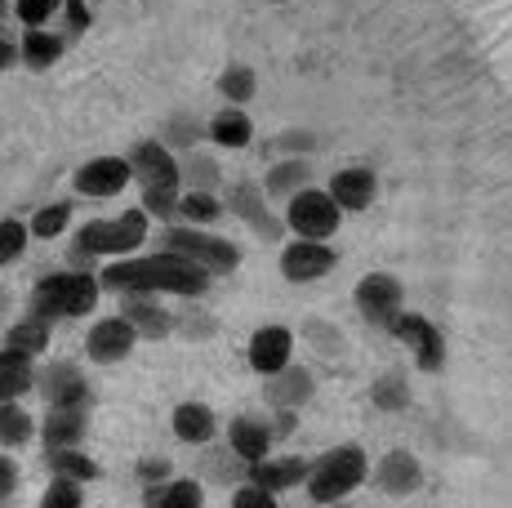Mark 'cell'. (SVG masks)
<instances>
[{
    "label": "cell",
    "instance_id": "1",
    "mask_svg": "<svg viewBox=\"0 0 512 508\" xmlns=\"http://www.w3.org/2000/svg\"><path fill=\"white\" fill-rule=\"evenodd\" d=\"M98 286L112 290V295H125V290H152V295H179V299H201L210 295L214 277L201 268V263L183 259L174 250H134L121 254V259H107L98 268Z\"/></svg>",
    "mask_w": 512,
    "mask_h": 508
},
{
    "label": "cell",
    "instance_id": "2",
    "mask_svg": "<svg viewBox=\"0 0 512 508\" xmlns=\"http://www.w3.org/2000/svg\"><path fill=\"white\" fill-rule=\"evenodd\" d=\"M147 237H152V214H147L143 205H134V210L112 214V219L81 223L67 259H72V268H94L98 259H121V254L143 250Z\"/></svg>",
    "mask_w": 512,
    "mask_h": 508
},
{
    "label": "cell",
    "instance_id": "3",
    "mask_svg": "<svg viewBox=\"0 0 512 508\" xmlns=\"http://www.w3.org/2000/svg\"><path fill=\"white\" fill-rule=\"evenodd\" d=\"M130 170L134 183L143 192V210L156 223H170L179 210V192H183V174H179V152H170L161 139H139L130 148Z\"/></svg>",
    "mask_w": 512,
    "mask_h": 508
},
{
    "label": "cell",
    "instance_id": "4",
    "mask_svg": "<svg viewBox=\"0 0 512 508\" xmlns=\"http://www.w3.org/2000/svg\"><path fill=\"white\" fill-rule=\"evenodd\" d=\"M98 295H103L98 272H90V268H58V272H45V277L32 286V295H27V312L45 317L49 326H54V321H76V317H90V312L98 308Z\"/></svg>",
    "mask_w": 512,
    "mask_h": 508
},
{
    "label": "cell",
    "instance_id": "5",
    "mask_svg": "<svg viewBox=\"0 0 512 508\" xmlns=\"http://www.w3.org/2000/svg\"><path fill=\"white\" fill-rule=\"evenodd\" d=\"M370 477V455L357 442H343L321 451L317 459H308V477H303V491L312 504H339L352 491H361Z\"/></svg>",
    "mask_w": 512,
    "mask_h": 508
},
{
    "label": "cell",
    "instance_id": "6",
    "mask_svg": "<svg viewBox=\"0 0 512 508\" xmlns=\"http://www.w3.org/2000/svg\"><path fill=\"white\" fill-rule=\"evenodd\" d=\"M156 246L183 254V259H192V263H201L210 277H232V272L241 268V246L228 241V237H219V232L201 228V223L170 219L161 232H156Z\"/></svg>",
    "mask_w": 512,
    "mask_h": 508
},
{
    "label": "cell",
    "instance_id": "7",
    "mask_svg": "<svg viewBox=\"0 0 512 508\" xmlns=\"http://www.w3.org/2000/svg\"><path fill=\"white\" fill-rule=\"evenodd\" d=\"M285 232H294V237H317V241H330L334 232L343 228V210L334 205V197L326 188H317V183H308V188H299L290 201H285Z\"/></svg>",
    "mask_w": 512,
    "mask_h": 508
},
{
    "label": "cell",
    "instance_id": "8",
    "mask_svg": "<svg viewBox=\"0 0 512 508\" xmlns=\"http://www.w3.org/2000/svg\"><path fill=\"white\" fill-rule=\"evenodd\" d=\"M223 210L236 214L241 223H250L254 237L268 241V246H277V241L285 237V219L277 214V205L263 197V183H254V179L228 183V188H223Z\"/></svg>",
    "mask_w": 512,
    "mask_h": 508
},
{
    "label": "cell",
    "instance_id": "9",
    "mask_svg": "<svg viewBox=\"0 0 512 508\" xmlns=\"http://www.w3.org/2000/svg\"><path fill=\"white\" fill-rule=\"evenodd\" d=\"M352 304H357L361 321H366L370 330H388L392 321H397V312L406 308V286H401V277H392V272H366V277L357 281V290H352Z\"/></svg>",
    "mask_w": 512,
    "mask_h": 508
},
{
    "label": "cell",
    "instance_id": "10",
    "mask_svg": "<svg viewBox=\"0 0 512 508\" xmlns=\"http://www.w3.org/2000/svg\"><path fill=\"white\" fill-rule=\"evenodd\" d=\"M388 335L397 339V344L410 348V357H415L419 370H428V375H437L441 366H446V335H441L437 326H432L423 312H397V321L388 326Z\"/></svg>",
    "mask_w": 512,
    "mask_h": 508
},
{
    "label": "cell",
    "instance_id": "11",
    "mask_svg": "<svg viewBox=\"0 0 512 508\" xmlns=\"http://www.w3.org/2000/svg\"><path fill=\"white\" fill-rule=\"evenodd\" d=\"M281 277L290 281V286H312V281L330 277L334 263H339V254H334L330 241H317V237H294L281 246Z\"/></svg>",
    "mask_w": 512,
    "mask_h": 508
},
{
    "label": "cell",
    "instance_id": "12",
    "mask_svg": "<svg viewBox=\"0 0 512 508\" xmlns=\"http://www.w3.org/2000/svg\"><path fill=\"white\" fill-rule=\"evenodd\" d=\"M130 183H134V170L125 156H90V161L76 165V174H72L76 197H90V201L121 197Z\"/></svg>",
    "mask_w": 512,
    "mask_h": 508
},
{
    "label": "cell",
    "instance_id": "13",
    "mask_svg": "<svg viewBox=\"0 0 512 508\" xmlns=\"http://www.w3.org/2000/svg\"><path fill=\"white\" fill-rule=\"evenodd\" d=\"M36 393L45 406H94V388L81 366L72 361H49L36 366Z\"/></svg>",
    "mask_w": 512,
    "mask_h": 508
},
{
    "label": "cell",
    "instance_id": "14",
    "mask_svg": "<svg viewBox=\"0 0 512 508\" xmlns=\"http://www.w3.org/2000/svg\"><path fill=\"white\" fill-rule=\"evenodd\" d=\"M139 348V330L116 312V317H98L90 330H85V357L98 361V366H121L125 357Z\"/></svg>",
    "mask_w": 512,
    "mask_h": 508
},
{
    "label": "cell",
    "instance_id": "15",
    "mask_svg": "<svg viewBox=\"0 0 512 508\" xmlns=\"http://www.w3.org/2000/svg\"><path fill=\"white\" fill-rule=\"evenodd\" d=\"M374 491L379 495H392V500H410V495L423 486V464L410 451H388L379 464H370V477Z\"/></svg>",
    "mask_w": 512,
    "mask_h": 508
},
{
    "label": "cell",
    "instance_id": "16",
    "mask_svg": "<svg viewBox=\"0 0 512 508\" xmlns=\"http://www.w3.org/2000/svg\"><path fill=\"white\" fill-rule=\"evenodd\" d=\"M121 317L139 330V339H170L174 335V308L161 304V295H152V290H125Z\"/></svg>",
    "mask_w": 512,
    "mask_h": 508
},
{
    "label": "cell",
    "instance_id": "17",
    "mask_svg": "<svg viewBox=\"0 0 512 508\" xmlns=\"http://www.w3.org/2000/svg\"><path fill=\"white\" fill-rule=\"evenodd\" d=\"M245 361H250V370L259 379L277 375L285 361H294V330L290 326H277V321H268V326H259L250 335V348H245Z\"/></svg>",
    "mask_w": 512,
    "mask_h": 508
},
{
    "label": "cell",
    "instance_id": "18",
    "mask_svg": "<svg viewBox=\"0 0 512 508\" xmlns=\"http://www.w3.org/2000/svg\"><path fill=\"white\" fill-rule=\"evenodd\" d=\"M326 192L334 197L343 214H366L374 201H379V174L370 165H348V170H334Z\"/></svg>",
    "mask_w": 512,
    "mask_h": 508
},
{
    "label": "cell",
    "instance_id": "19",
    "mask_svg": "<svg viewBox=\"0 0 512 508\" xmlns=\"http://www.w3.org/2000/svg\"><path fill=\"white\" fill-rule=\"evenodd\" d=\"M90 433V406H45V419L36 424L41 451L49 446H85Z\"/></svg>",
    "mask_w": 512,
    "mask_h": 508
},
{
    "label": "cell",
    "instance_id": "20",
    "mask_svg": "<svg viewBox=\"0 0 512 508\" xmlns=\"http://www.w3.org/2000/svg\"><path fill=\"white\" fill-rule=\"evenodd\" d=\"M277 446V428H272L268 415H236L228 424V451L241 459V464H254V459L272 455Z\"/></svg>",
    "mask_w": 512,
    "mask_h": 508
},
{
    "label": "cell",
    "instance_id": "21",
    "mask_svg": "<svg viewBox=\"0 0 512 508\" xmlns=\"http://www.w3.org/2000/svg\"><path fill=\"white\" fill-rule=\"evenodd\" d=\"M312 393H317V379H312V370L308 366H294V361H285L277 375L263 379V402H268V406L299 410V406L312 402Z\"/></svg>",
    "mask_w": 512,
    "mask_h": 508
},
{
    "label": "cell",
    "instance_id": "22",
    "mask_svg": "<svg viewBox=\"0 0 512 508\" xmlns=\"http://www.w3.org/2000/svg\"><path fill=\"white\" fill-rule=\"evenodd\" d=\"M308 183H317V170H312L308 156H277V161L268 165V174H263V197L272 205H285L299 188H308Z\"/></svg>",
    "mask_w": 512,
    "mask_h": 508
},
{
    "label": "cell",
    "instance_id": "23",
    "mask_svg": "<svg viewBox=\"0 0 512 508\" xmlns=\"http://www.w3.org/2000/svg\"><path fill=\"white\" fill-rule=\"evenodd\" d=\"M205 143H214V148H223V152L250 148V143H254V121H250V112H245L241 103L219 107V112L205 121Z\"/></svg>",
    "mask_w": 512,
    "mask_h": 508
},
{
    "label": "cell",
    "instance_id": "24",
    "mask_svg": "<svg viewBox=\"0 0 512 508\" xmlns=\"http://www.w3.org/2000/svg\"><path fill=\"white\" fill-rule=\"evenodd\" d=\"M245 477L250 482H259V486H268L272 495H285V491H294V486H303V477H308V459L303 455H263V459H254V464H245Z\"/></svg>",
    "mask_w": 512,
    "mask_h": 508
},
{
    "label": "cell",
    "instance_id": "25",
    "mask_svg": "<svg viewBox=\"0 0 512 508\" xmlns=\"http://www.w3.org/2000/svg\"><path fill=\"white\" fill-rule=\"evenodd\" d=\"M67 45L72 41H67L63 32H49V27H23V36H18V67H27V72H49V67L67 54Z\"/></svg>",
    "mask_w": 512,
    "mask_h": 508
},
{
    "label": "cell",
    "instance_id": "26",
    "mask_svg": "<svg viewBox=\"0 0 512 508\" xmlns=\"http://www.w3.org/2000/svg\"><path fill=\"white\" fill-rule=\"evenodd\" d=\"M170 428L183 446H214V437H219V419L205 402H179L170 415Z\"/></svg>",
    "mask_w": 512,
    "mask_h": 508
},
{
    "label": "cell",
    "instance_id": "27",
    "mask_svg": "<svg viewBox=\"0 0 512 508\" xmlns=\"http://www.w3.org/2000/svg\"><path fill=\"white\" fill-rule=\"evenodd\" d=\"M27 393H36V357L23 348H0V397L23 402Z\"/></svg>",
    "mask_w": 512,
    "mask_h": 508
},
{
    "label": "cell",
    "instance_id": "28",
    "mask_svg": "<svg viewBox=\"0 0 512 508\" xmlns=\"http://www.w3.org/2000/svg\"><path fill=\"white\" fill-rule=\"evenodd\" d=\"M143 504H152V508H201L205 486L196 482V477H165V482L143 486Z\"/></svg>",
    "mask_w": 512,
    "mask_h": 508
},
{
    "label": "cell",
    "instance_id": "29",
    "mask_svg": "<svg viewBox=\"0 0 512 508\" xmlns=\"http://www.w3.org/2000/svg\"><path fill=\"white\" fill-rule=\"evenodd\" d=\"M179 174H183V188H210V192L223 188L219 156L201 152V143H196V148H187V152H179Z\"/></svg>",
    "mask_w": 512,
    "mask_h": 508
},
{
    "label": "cell",
    "instance_id": "30",
    "mask_svg": "<svg viewBox=\"0 0 512 508\" xmlns=\"http://www.w3.org/2000/svg\"><path fill=\"white\" fill-rule=\"evenodd\" d=\"M36 442V419L23 402L0 397V451H18V446Z\"/></svg>",
    "mask_w": 512,
    "mask_h": 508
},
{
    "label": "cell",
    "instance_id": "31",
    "mask_svg": "<svg viewBox=\"0 0 512 508\" xmlns=\"http://www.w3.org/2000/svg\"><path fill=\"white\" fill-rule=\"evenodd\" d=\"M45 468L49 473H63V477H76V482H98L103 477V468H98V459H90L81 451V446H49L45 451Z\"/></svg>",
    "mask_w": 512,
    "mask_h": 508
},
{
    "label": "cell",
    "instance_id": "32",
    "mask_svg": "<svg viewBox=\"0 0 512 508\" xmlns=\"http://www.w3.org/2000/svg\"><path fill=\"white\" fill-rule=\"evenodd\" d=\"M5 344L9 348H23V353H32V357H45L49 344H54V330H49L45 317H36V312H23V317H18L14 326L5 330Z\"/></svg>",
    "mask_w": 512,
    "mask_h": 508
},
{
    "label": "cell",
    "instance_id": "33",
    "mask_svg": "<svg viewBox=\"0 0 512 508\" xmlns=\"http://www.w3.org/2000/svg\"><path fill=\"white\" fill-rule=\"evenodd\" d=\"M223 214H228V210H223L219 192H210V188H183L174 219H183V223H219Z\"/></svg>",
    "mask_w": 512,
    "mask_h": 508
},
{
    "label": "cell",
    "instance_id": "34",
    "mask_svg": "<svg viewBox=\"0 0 512 508\" xmlns=\"http://www.w3.org/2000/svg\"><path fill=\"white\" fill-rule=\"evenodd\" d=\"M72 214H76L72 201H49L27 219V232H32L36 241H58L67 228H72Z\"/></svg>",
    "mask_w": 512,
    "mask_h": 508
},
{
    "label": "cell",
    "instance_id": "35",
    "mask_svg": "<svg viewBox=\"0 0 512 508\" xmlns=\"http://www.w3.org/2000/svg\"><path fill=\"white\" fill-rule=\"evenodd\" d=\"M156 139H161L170 152H187V148H196V143H205V121H196L192 112H174L170 121L161 125Z\"/></svg>",
    "mask_w": 512,
    "mask_h": 508
},
{
    "label": "cell",
    "instance_id": "36",
    "mask_svg": "<svg viewBox=\"0 0 512 508\" xmlns=\"http://www.w3.org/2000/svg\"><path fill=\"white\" fill-rule=\"evenodd\" d=\"M219 94L228 103H250L254 94H259V76H254V67H245V63H232V67H223V76H219Z\"/></svg>",
    "mask_w": 512,
    "mask_h": 508
},
{
    "label": "cell",
    "instance_id": "37",
    "mask_svg": "<svg viewBox=\"0 0 512 508\" xmlns=\"http://www.w3.org/2000/svg\"><path fill=\"white\" fill-rule=\"evenodd\" d=\"M27 241H32V232H27V219H14V214H5V219H0V268H9V263L23 259Z\"/></svg>",
    "mask_w": 512,
    "mask_h": 508
},
{
    "label": "cell",
    "instance_id": "38",
    "mask_svg": "<svg viewBox=\"0 0 512 508\" xmlns=\"http://www.w3.org/2000/svg\"><path fill=\"white\" fill-rule=\"evenodd\" d=\"M41 504L45 508H81L85 504V482L63 477V473H49V486L41 491Z\"/></svg>",
    "mask_w": 512,
    "mask_h": 508
},
{
    "label": "cell",
    "instance_id": "39",
    "mask_svg": "<svg viewBox=\"0 0 512 508\" xmlns=\"http://www.w3.org/2000/svg\"><path fill=\"white\" fill-rule=\"evenodd\" d=\"M63 9V0H9V14L23 27H49Z\"/></svg>",
    "mask_w": 512,
    "mask_h": 508
},
{
    "label": "cell",
    "instance_id": "40",
    "mask_svg": "<svg viewBox=\"0 0 512 508\" xmlns=\"http://www.w3.org/2000/svg\"><path fill=\"white\" fill-rule=\"evenodd\" d=\"M370 402L379 406V410H401V406L410 402V384H406L401 375H383V379H374Z\"/></svg>",
    "mask_w": 512,
    "mask_h": 508
},
{
    "label": "cell",
    "instance_id": "41",
    "mask_svg": "<svg viewBox=\"0 0 512 508\" xmlns=\"http://www.w3.org/2000/svg\"><path fill=\"white\" fill-rule=\"evenodd\" d=\"M183 312H174V335H187V339H210L214 335V317L210 312H196V304H201V299H183Z\"/></svg>",
    "mask_w": 512,
    "mask_h": 508
},
{
    "label": "cell",
    "instance_id": "42",
    "mask_svg": "<svg viewBox=\"0 0 512 508\" xmlns=\"http://www.w3.org/2000/svg\"><path fill=\"white\" fill-rule=\"evenodd\" d=\"M58 18H63V36L67 41H76V36L90 32L94 14H90V0H63V9H58Z\"/></svg>",
    "mask_w": 512,
    "mask_h": 508
},
{
    "label": "cell",
    "instance_id": "43",
    "mask_svg": "<svg viewBox=\"0 0 512 508\" xmlns=\"http://www.w3.org/2000/svg\"><path fill=\"white\" fill-rule=\"evenodd\" d=\"M312 148H317V134L312 130H281L272 139V152L277 156H312Z\"/></svg>",
    "mask_w": 512,
    "mask_h": 508
},
{
    "label": "cell",
    "instance_id": "44",
    "mask_svg": "<svg viewBox=\"0 0 512 508\" xmlns=\"http://www.w3.org/2000/svg\"><path fill=\"white\" fill-rule=\"evenodd\" d=\"M232 504L236 508H263V504H277V495H272L268 486H259V482H250V477H245L241 486H232Z\"/></svg>",
    "mask_w": 512,
    "mask_h": 508
},
{
    "label": "cell",
    "instance_id": "45",
    "mask_svg": "<svg viewBox=\"0 0 512 508\" xmlns=\"http://www.w3.org/2000/svg\"><path fill=\"white\" fill-rule=\"evenodd\" d=\"M14 491H18V459L0 451V500H14Z\"/></svg>",
    "mask_w": 512,
    "mask_h": 508
},
{
    "label": "cell",
    "instance_id": "46",
    "mask_svg": "<svg viewBox=\"0 0 512 508\" xmlns=\"http://www.w3.org/2000/svg\"><path fill=\"white\" fill-rule=\"evenodd\" d=\"M170 473H174V464H170V459H143V464H139V482H143V486L165 482V477H170Z\"/></svg>",
    "mask_w": 512,
    "mask_h": 508
},
{
    "label": "cell",
    "instance_id": "47",
    "mask_svg": "<svg viewBox=\"0 0 512 508\" xmlns=\"http://www.w3.org/2000/svg\"><path fill=\"white\" fill-rule=\"evenodd\" d=\"M14 67H18V41L0 32V72H14Z\"/></svg>",
    "mask_w": 512,
    "mask_h": 508
},
{
    "label": "cell",
    "instance_id": "48",
    "mask_svg": "<svg viewBox=\"0 0 512 508\" xmlns=\"http://www.w3.org/2000/svg\"><path fill=\"white\" fill-rule=\"evenodd\" d=\"M5 18H9V0H0V23H5Z\"/></svg>",
    "mask_w": 512,
    "mask_h": 508
}]
</instances>
